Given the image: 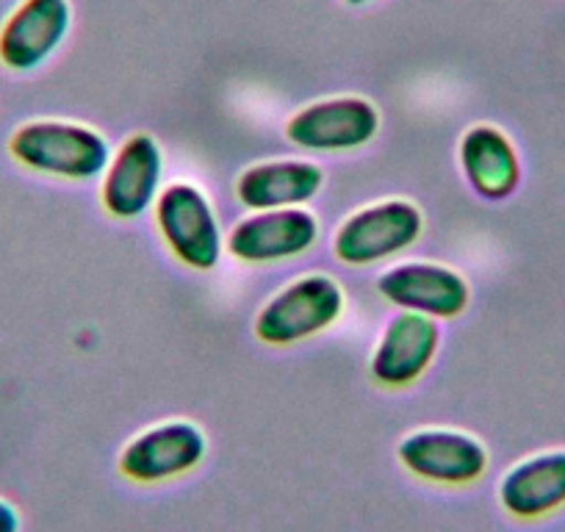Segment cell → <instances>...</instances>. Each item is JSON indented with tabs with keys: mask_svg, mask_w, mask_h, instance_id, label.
Returning a JSON list of instances; mask_svg holds the SVG:
<instances>
[{
	"mask_svg": "<svg viewBox=\"0 0 565 532\" xmlns=\"http://www.w3.org/2000/svg\"><path fill=\"white\" fill-rule=\"evenodd\" d=\"M9 153L29 170L70 181L100 175L111 161L108 142L97 130L58 119H34L20 125L9 139Z\"/></svg>",
	"mask_w": 565,
	"mask_h": 532,
	"instance_id": "1",
	"label": "cell"
},
{
	"mask_svg": "<svg viewBox=\"0 0 565 532\" xmlns=\"http://www.w3.org/2000/svg\"><path fill=\"white\" fill-rule=\"evenodd\" d=\"M344 311V291L328 275H308L277 291L255 319V333L266 344H297L322 333Z\"/></svg>",
	"mask_w": 565,
	"mask_h": 532,
	"instance_id": "2",
	"label": "cell"
},
{
	"mask_svg": "<svg viewBox=\"0 0 565 532\" xmlns=\"http://www.w3.org/2000/svg\"><path fill=\"white\" fill-rule=\"evenodd\" d=\"M209 453L205 433L192 422H164L139 433L119 455V471L141 486L175 480L203 464Z\"/></svg>",
	"mask_w": 565,
	"mask_h": 532,
	"instance_id": "3",
	"label": "cell"
},
{
	"mask_svg": "<svg viewBox=\"0 0 565 532\" xmlns=\"http://www.w3.org/2000/svg\"><path fill=\"white\" fill-rule=\"evenodd\" d=\"M422 211L407 200L369 205L352 214L335 233V255L344 264L363 266L391 258L422 236Z\"/></svg>",
	"mask_w": 565,
	"mask_h": 532,
	"instance_id": "4",
	"label": "cell"
},
{
	"mask_svg": "<svg viewBox=\"0 0 565 532\" xmlns=\"http://www.w3.org/2000/svg\"><path fill=\"white\" fill-rule=\"evenodd\" d=\"M156 222L172 253L194 269H211L222 255V233L214 209L192 183H175L156 200Z\"/></svg>",
	"mask_w": 565,
	"mask_h": 532,
	"instance_id": "5",
	"label": "cell"
},
{
	"mask_svg": "<svg viewBox=\"0 0 565 532\" xmlns=\"http://www.w3.org/2000/svg\"><path fill=\"white\" fill-rule=\"evenodd\" d=\"M396 455L411 475L436 486H471L488 471L486 444L460 430H416Z\"/></svg>",
	"mask_w": 565,
	"mask_h": 532,
	"instance_id": "6",
	"label": "cell"
},
{
	"mask_svg": "<svg viewBox=\"0 0 565 532\" xmlns=\"http://www.w3.org/2000/svg\"><path fill=\"white\" fill-rule=\"evenodd\" d=\"M70 23V0H20L0 25V64L14 73H31L58 51Z\"/></svg>",
	"mask_w": 565,
	"mask_h": 532,
	"instance_id": "7",
	"label": "cell"
},
{
	"mask_svg": "<svg viewBox=\"0 0 565 532\" xmlns=\"http://www.w3.org/2000/svg\"><path fill=\"white\" fill-rule=\"evenodd\" d=\"M380 114L363 97H333L291 117L286 137L306 150H355L377 137Z\"/></svg>",
	"mask_w": 565,
	"mask_h": 532,
	"instance_id": "8",
	"label": "cell"
},
{
	"mask_svg": "<svg viewBox=\"0 0 565 532\" xmlns=\"http://www.w3.org/2000/svg\"><path fill=\"white\" fill-rule=\"evenodd\" d=\"M319 238L317 216L306 209L260 211L238 222L227 238V249L247 264H269L302 255Z\"/></svg>",
	"mask_w": 565,
	"mask_h": 532,
	"instance_id": "9",
	"label": "cell"
},
{
	"mask_svg": "<svg viewBox=\"0 0 565 532\" xmlns=\"http://www.w3.org/2000/svg\"><path fill=\"white\" fill-rule=\"evenodd\" d=\"M380 295L407 311L433 319H452L469 306V284L438 264H402L380 275Z\"/></svg>",
	"mask_w": 565,
	"mask_h": 532,
	"instance_id": "10",
	"label": "cell"
},
{
	"mask_svg": "<svg viewBox=\"0 0 565 532\" xmlns=\"http://www.w3.org/2000/svg\"><path fill=\"white\" fill-rule=\"evenodd\" d=\"M161 150L153 137L136 134L108 164L103 205L119 220H136L159 200Z\"/></svg>",
	"mask_w": 565,
	"mask_h": 532,
	"instance_id": "11",
	"label": "cell"
},
{
	"mask_svg": "<svg viewBox=\"0 0 565 532\" xmlns=\"http://www.w3.org/2000/svg\"><path fill=\"white\" fill-rule=\"evenodd\" d=\"M499 504L521 521H535L565 508V449L530 455L504 471Z\"/></svg>",
	"mask_w": 565,
	"mask_h": 532,
	"instance_id": "12",
	"label": "cell"
},
{
	"mask_svg": "<svg viewBox=\"0 0 565 532\" xmlns=\"http://www.w3.org/2000/svg\"><path fill=\"white\" fill-rule=\"evenodd\" d=\"M436 319L418 311H405L394 317L385 328L383 341L372 358V374L377 383L399 389L422 377L438 350Z\"/></svg>",
	"mask_w": 565,
	"mask_h": 532,
	"instance_id": "13",
	"label": "cell"
},
{
	"mask_svg": "<svg viewBox=\"0 0 565 532\" xmlns=\"http://www.w3.org/2000/svg\"><path fill=\"white\" fill-rule=\"evenodd\" d=\"M322 181L324 172L311 161H266L238 178L236 198L255 211L295 209L317 198Z\"/></svg>",
	"mask_w": 565,
	"mask_h": 532,
	"instance_id": "14",
	"label": "cell"
},
{
	"mask_svg": "<svg viewBox=\"0 0 565 532\" xmlns=\"http://www.w3.org/2000/svg\"><path fill=\"white\" fill-rule=\"evenodd\" d=\"M460 164L477 194L488 200H502L519 187L521 167L515 148L502 130L491 125H477L460 142Z\"/></svg>",
	"mask_w": 565,
	"mask_h": 532,
	"instance_id": "15",
	"label": "cell"
},
{
	"mask_svg": "<svg viewBox=\"0 0 565 532\" xmlns=\"http://www.w3.org/2000/svg\"><path fill=\"white\" fill-rule=\"evenodd\" d=\"M23 521H20L18 508L7 499H0V532H20Z\"/></svg>",
	"mask_w": 565,
	"mask_h": 532,
	"instance_id": "16",
	"label": "cell"
},
{
	"mask_svg": "<svg viewBox=\"0 0 565 532\" xmlns=\"http://www.w3.org/2000/svg\"><path fill=\"white\" fill-rule=\"evenodd\" d=\"M350 7H363V3H369V0H347Z\"/></svg>",
	"mask_w": 565,
	"mask_h": 532,
	"instance_id": "17",
	"label": "cell"
}]
</instances>
